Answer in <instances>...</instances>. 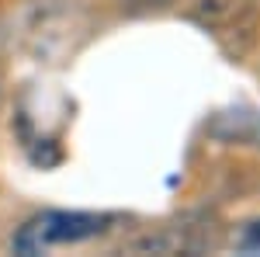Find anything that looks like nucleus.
<instances>
[{
	"instance_id": "f257e3e1",
	"label": "nucleus",
	"mask_w": 260,
	"mask_h": 257,
	"mask_svg": "<svg viewBox=\"0 0 260 257\" xmlns=\"http://www.w3.org/2000/svg\"><path fill=\"white\" fill-rule=\"evenodd\" d=\"M108 216L98 212H42L28 219L14 233V250L18 254H45L62 243H83L90 237H101L108 230Z\"/></svg>"
},
{
	"instance_id": "f03ea898",
	"label": "nucleus",
	"mask_w": 260,
	"mask_h": 257,
	"mask_svg": "<svg viewBox=\"0 0 260 257\" xmlns=\"http://www.w3.org/2000/svg\"><path fill=\"white\" fill-rule=\"evenodd\" d=\"M191 14L236 56H243V49L253 42V24H257L253 0H194Z\"/></svg>"
},
{
	"instance_id": "7ed1b4c3",
	"label": "nucleus",
	"mask_w": 260,
	"mask_h": 257,
	"mask_svg": "<svg viewBox=\"0 0 260 257\" xmlns=\"http://www.w3.org/2000/svg\"><path fill=\"white\" fill-rule=\"evenodd\" d=\"M243 243H246L250 250H260V222L250 230V233H246V240H243Z\"/></svg>"
},
{
	"instance_id": "20e7f679",
	"label": "nucleus",
	"mask_w": 260,
	"mask_h": 257,
	"mask_svg": "<svg viewBox=\"0 0 260 257\" xmlns=\"http://www.w3.org/2000/svg\"><path fill=\"white\" fill-rule=\"evenodd\" d=\"M0 101H4V80H0Z\"/></svg>"
}]
</instances>
